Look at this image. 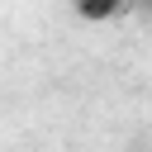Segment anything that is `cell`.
<instances>
[{"mask_svg":"<svg viewBox=\"0 0 152 152\" xmlns=\"http://www.w3.org/2000/svg\"><path fill=\"white\" fill-rule=\"evenodd\" d=\"M138 5H142V14H152V0H138Z\"/></svg>","mask_w":152,"mask_h":152,"instance_id":"2","label":"cell"},{"mask_svg":"<svg viewBox=\"0 0 152 152\" xmlns=\"http://www.w3.org/2000/svg\"><path fill=\"white\" fill-rule=\"evenodd\" d=\"M71 5H76V14H81V19L100 24V19H114V14H124V5H128V0H71Z\"/></svg>","mask_w":152,"mask_h":152,"instance_id":"1","label":"cell"}]
</instances>
